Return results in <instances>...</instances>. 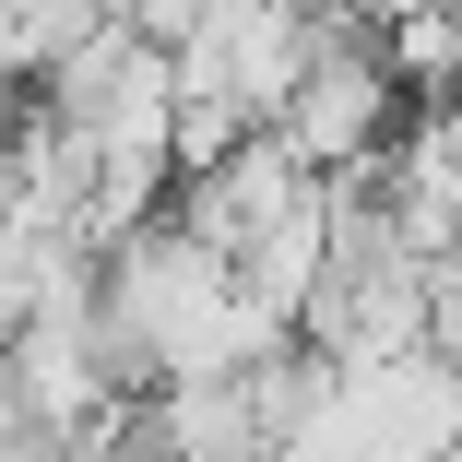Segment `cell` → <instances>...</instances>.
<instances>
[{"instance_id":"obj_1","label":"cell","mask_w":462,"mask_h":462,"mask_svg":"<svg viewBox=\"0 0 462 462\" xmlns=\"http://www.w3.org/2000/svg\"><path fill=\"white\" fill-rule=\"evenodd\" d=\"M427 356L462 380V285H439V309H427Z\"/></svg>"}]
</instances>
